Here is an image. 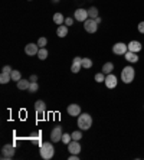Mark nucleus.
Instances as JSON below:
<instances>
[{
	"mask_svg": "<svg viewBox=\"0 0 144 160\" xmlns=\"http://www.w3.org/2000/svg\"><path fill=\"white\" fill-rule=\"evenodd\" d=\"M105 85H107V88H110V89H113V88H115L117 87V84H118V79H117V77L114 74H108L105 77Z\"/></svg>",
	"mask_w": 144,
	"mask_h": 160,
	"instance_id": "nucleus-9",
	"label": "nucleus"
},
{
	"mask_svg": "<svg viewBox=\"0 0 144 160\" xmlns=\"http://www.w3.org/2000/svg\"><path fill=\"white\" fill-rule=\"evenodd\" d=\"M65 25H66V26H71V25H74V18H66L65 19Z\"/></svg>",
	"mask_w": 144,
	"mask_h": 160,
	"instance_id": "nucleus-31",
	"label": "nucleus"
},
{
	"mask_svg": "<svg viewBox=\"0 0 144 160\" xmlns=\"http://www.w3.org/2000/svg\"><path fill=\"white\" fill-rule=\"evenodd\" d=\"M92 126V117L87 112H81L79 116H78V127H79L81 130H89Z\"/></svg>",
	"mask_w": 144,
	"mask_h": 160,
	"instance_id": "nucleus-2",
	"label": "nucleus"
},
{
	"mask_svg": "<svg viewBox=\"0 0 144 160\" xmlns=\"http://www.w3.org/2000/svg\"><path fill=\"white\" fill-rule=\"evenodd\" d=\"M81 68H82V58L76 56V58H74V61H72L71 71L74 72V74H78V72L81 71Z\"/></svg>",
	"mask_w": 144,
	"mask_h": 160,
	"instance_id": "nucleus-11",
	"label": "nucleus"
},
{
	"mask_svg": "<svg viewBox=\"0 0 144 160\" xmlns=\"http://www.w3.org/2000/svg\"><path fill=\"white\" fill-rule=\"evenodd\" d=\"M113 52L115 55H125V53L128 52V45H125L124 42H117L113 46Z\"/></svg>",
	"mask_w": 144,
	"mask_h": 160,
	"instance_id": "nucleus-5",
	"label": "nucleus"
},
{
	"mask_svg": "<svg viewBox=\"0 0 144 160\" xmlns=\"http://www.w3.org/2000/svg\"><path fill=\"white\" fill-rule=\"evenodd\" d=\"M55 154V147L50 142H46V143H42L41 144V156L42 159L45 160H50Z\"/></svg>",
	"mask_w": 144,
	"mask_h": 160,
	"instance_id": "nucleus-1",
	"label": "nucleus"
},
{
	"mask_svg": "<svg viewBox=\"0 0 144 160\" xmlns=\"http://www.w3.org/2000/svg\"><path fill=\"white\" fill-rule=\"evenodd\" d=\"M137 29H138V32H140V33L144 35V22H140V23H138V28H137Z\"/></svg>",
	"mask_w": 144,
	"mask_h": 160,
	"instance_id": "nucleus-32",
	"label": "nucleus"
},
{
	"mask_svg": "<svg viewBox=\"0 0 144 160\" xmlns=\"http://www.w3.org/2000/svg\"><path fill=\"white\" fill-rule=\"evenodd\" d=\"M3 72H12V68L9 67V65H6V67H3V69H2Z\"/></svg>",
	"mask_w": 144,
	"mask_h": 160,
	"instance_id": "nucleus-33",
	"label": "nucleus"
},
{
	"mask_svg": "<svg viewBox=\"0 0 144 160\" xmlns=\"http://www.w3.org/2000/svg\"><path fill=\"white\" fill-rule=\"evenodd\" d=\"M124 58L127 61H128L130 63H136V62H138V56H137V53L136 52H131V51H128V52L124 55Z\"/></svg>",
	"mask_w": 144,
	"mask_h": 160,
	"instance_id": "nucleus-16",
	"label": "nucleus"
},
{
	"mask_svg": "<svg viewBox=\"0 0 144 160\" xmlns=\"http://www.w3.org/2000/svg\"><path fill=\"white\" fill-rule=\"evenodd\" d=\"M94 78L97 82H104L105 81V74H104V72H98V74H95Z\"/></svg>",
	"mask_w": 144,
	"mask_h": 160,
	"instance_id": "nucleus-28",
	"label": "nucleus"
},
{
	"mask_svg": "<svg viewBox=\"0 0 144 160\" xmlns=\"http://www.w3.org/2000/svg\"><path fill=\"white\" fill-rule=\"evenodd\" d=\"M46 43H48V39H46V38H39L38 39V46L39 48H45Z\"/></svg>",
	"mask_w": 144,
	"mask_h": 160,
	"instance_id": "nucleus-29",
	"label": "nucleus"
},
{
	"mask_svg": "<svg viewBox=\"0 0 144 160\" xmlns=\"http://www.w3.org/2000/svg\"><path fill=\"white\" fill-rule=\"evenodd\" d=\"M38 58H39L41 61H45L46 58H48V49H46V48H41V49H39Z\"/></svg>",
	"mask_w": 144,
	"mask_h": 160,
	"instance_id": "nucleus-22",
	"label": "nucleus"
},
{
	"mask_svg": "<svg viewBox=\"0 0 144 160\" xmlns=\"http://www.w3.org/2000/svg\"><path fill=\"white\" fill-rule=\"evenodd\" d=\"M95 22H97V23L99 25V23H101V16H98V18H95Z\"/></svg>",
	"mask_w": 144,
	"mask_h": 160,
	"instance_id": "nucleus-36",
	"label": "nucleus"
},
{
	"mask_svg": "<svg viewBox=\"0 0 144 160\" xmlns=\"http://www.w3.org/2000/svg\"><path fill=\"white\" fill-rule=\"evenodd\" d=\"M29 87H31V79H20V81H17V88L19 89H29Z\"/></svg>",
	"mask_w": 144,
	"mask_h": 160,
	"instance_id": "nucleus-17",
	"label": "nucleus"
},
{
	"mask_svg": "<svg viewBox=\"0 0 144 160\" xmlns=\"http://www.w3.org/2000/svg\"><path fill=\"white\" fill-rule=\"evenodd\" d=\"M29 79H31V82H36L38 81V75H31V78Z\"/></svg>",
	"mask_w": 144,
	"mask_h": 160,
	"instance_id": "nucleus-34",
	"label": "nucleus"
},
{
	"mask_svg": "<svg viewBox=\"0 0 144 160\" xmlns=\"http://www.w3.org/2000/svg\"><path fill=\"white\" fill-rule=\"evenodd\" d=\"M15 147L12 144H4L2 147V159H12L15 156Z\"/></svg>",
	"mask_w": 144,
	"mask_h": 160,
	"instance_id": "nucleus-6",
	"label": "nucleus"
},
{
	"mask_svg": "<svg viewBox=\"0 0 144 160\" xmlns=\"http://www.w3.org/2000/svg\"><path fill=\"white\" fill-rule=\"evenodd\" d=\"M88 15H89V18L91 19H95V18H98V9L95 8V6H91L89 8V10H88Z\"/></svg>",
	"mask_w": 144,
	"mask_h": 160,
	"instance_id": "nucleus-23",
	"label": "nucleus"
},
{
	"mask_svg": "<svg viewBox=\"0 0 144 160\" xmlns=\"http://www.w3.org/2000/svg\"><path fill=\"white\" fill-rule=\"evenodd\" d=\"M141 48H143V46H141V43L138 41H131L128 43V51H131V52H140L141 51Z\"/></svg>",
	"mask_w": 144,
	"mask_h": 160,
	"instance_id": "nucleus-15",
	"label": "nucleus"
},
{
	"mask_svg": "<svg viewBox=\"0 0 144 160\" xmlns=\"http://www.w3.org/2000/svg\"><path fill=\"white\" fill-rule=\"evenodd\" d=\"M66 111H68L69 116L72 117H78L81 114V107L78 104H69L68 108H66Z\"/></svg>",
	"mask_w": 144,
	"mask_h": 160,
	"instance_id": "nucleus-13",
	"label": "nucleus"
},
{
	"mask_svg": "<svg viewBox=\"0 0 144 160\" xmlns=\"http://www.w3.org/2000/svg\"><path fill=\"white\" fill-rule=\"evenodd\" d=\"M134 77H136V69L133 67H124L121 71V81L124 84H131L134 81Z\"/></svg>",
	"mask_w": 144,
	"mask_h": 160,
	"instance_id": "nucleus-3",
	"label": "nucleus"
},
{
	"mask_svg": "<svg viewBox=\"0 0 144 160\" xmlns=\"http://www.w3.org/2000/svg\"><path fill=\"white\" fill-rule=\"evenodd\" d=\"M68 150L71 154H79V152H81L79 142H78V140H72V142L68 144Z\"/></svg>",
	"mask_w": 144,
	"mask_h": 160,
	"instance_id": "nucleus-12",
	"label": "nucleus"
},
{
	"mask_svg": "<svg viewBox=\"0 0 144 160\" xmlns=\"http://www.w3.org/2000/svg\"><path fill=\"white\" fill-rule=\"evenodd\" d=\"M35 110H36V112H38L39 116H42V114H45V110H46L45 102H43L42 100H38L36 102H35Z\"/></svg>",
	"mask_w": 144,
	"mask_h": 160,
	"instance_id": "nucleus-14",
	"label": "nucleus"
},
{
	"mask_svg": "<svg viewBox=\"0 0 144 160\" xmlns=\"http://www.w3.org/2000/svg\"><path fill=\"white\" fill-rule=\"evenodd\" d=\"M10 75H12V81H20L22 79V75H20V72L19 71H12L10 72Z\"/></svg>",
	"mask_w": 144,
	"mask_h": 160,
	"instance_id": "nucleus-26",
	"label": "nucleus"
},
{
	"mask_svg": "<svg viewBox=\"0 0 144 160\" xmlns=\"http://www.w3.org/2000/svg\"><path fill=\"white\" fill-rule=\"evenodd\" d=\"M113 69H114V63H113V62H105V63H104L103 72H104L105 75L113 74Z\"/></svg>",
	"mask_w": 144,
	"mask_h": 160,
	"instance_id": "nucleus-19",
	"label": "nucleus"
},
{
	"mask_svg": "<svg viewBox=\"0 0 144 160\" xmlns=\"http://www.w3.org/2000/svg\"><path fill=\"white\" fill-rule=\"evenodd\" d=\"M56 35L59 38H65L66 35H68V26H66V25H61V26H58Z\"/></svg>",
	"mask_w": 144,
	"mask_h": 160,
	"instance_id": "nucleus-18",
	"label": "nucleus"
},
{
	"mask_svg": "<svg viewBox=\"0 0 144 160\" xmlns=\"http://www.w3.org/2000/svg\"><path fill=\"white\" fill-rule=\"evenodd\" d=\"M71 136H72V140H78V142H79L81 138H82V131H81V128L79 130H75Z\"/></svg>",
	"mask_w": 144,
	"mask_h": 160,
	"instance_id": "nucleus-25",
	"label": "nucleus"
},
{
	"mask_svg": "<svg viewBox=\"0 0 144 160\" xmlns=\"http://www.w3.org/2000/svg\"><path fill=\"white\" fill-rule=\"evenodd\" d=\"M88 18H89V15H88V10H85V9H76L74 13V19L78 22H85Z\"/></svg>",
	"mask_w": 144,
	"mask_h": 160,
	"instance_id": "nucleus-8",
	"label": "nucleus"
},
{
	"mask_svg": "<svg viewBox=\"0 0 144 160\" xmlns=\"http://www.w3.org/2000/svg\"><path fill=\"white\" fill-rule=\"evenodd\" d=\"M64 144H69V143L72 142V136L68 133H64V136H62V140H61Z\"/></svg>",
	"mask_w": 144,
	"mask_h": 160,
	"instance_id": "nucleus-27",
	"label": "nucleus"
},
{
	"mask_svg": "<svg viewBox=\"0 0 144 160\" xmlns=\"http://www.w3.org/2000/svg\"><path fill=\"white\" fill-rule=\"evenodd\" d=\"M84 29L87 30L88 33H95L97 29H98V23L95 22V19L88 18L85 22H84Z\"/></svg>",
	"mask_w": 144,
	"mask_h": 160,
	"instance_id": "nucleus-4",
	"label": "nucleus"
},
{
	"mask_svg": "<svg viewBox=\"0 0 144 160\" xmlns=\"http://www.w3.org/2000/svg\"><path fill=\"white\" fill-rule=\"evenodd\" d=\"M91 67H92V61L89 59V58H82V68L89 69Z\"/></svg>",
	"mask_w": 144,
	"mask_h": 160,
	"instance_id": "nucleus-24",
	"label": "nucleus"
},
{
	"mask_svg": "<svg viewBox=\"0 0 144 160\" xmlns=\"http://www.w3.org/2000/svg\"><path fill=\"white\" fill-rule=\"evenodd\" d=\"M53 22L56 23L58 26H61L62 23H65L64 15H62V13H55V15H53Z\"/></svg>",
	"mask_w": 144,
	"mask_h": 160,
	"instance_id": "nucleus-20",
	"label": "nucleus"
},
{
	"mask_svg": "<svg viewBox=\"0 0 144 160\" xmlns=\"http://www.w3.org/2000/svg\"><path fill=\"white\" fill-rule=\"evenodd\" d=\"M29 2H32V0H29Z\"/></svg>",
	"mask_w": 144,
	"mask_h": 160,
	"instance_id": "nucleus-38",
	"label": "nucleus"
},
{
	"mask_svg": "<svg viewBox=\"0 0 144 160\" xmlns=\"http://www.w3.org/2000/svg\"><path fill=\"white\" fill-rule=\"evenodd\" d=\"M53 2H59V0H53Z\"/></svg>",
	"mask_w": 144,
	"mask_h": 160,
	"instance_id": "nucleus-37",
	"label": "nucleus"
},
{
	"mask_svg": "<svg viewBox=\"0 0 144 160\" xmlns=\"http://www.w3.org/2000/svg\"><path fill=\"white\" fill-rule=\"evenodd\" d=\"M39 89L38 82H31V87H29V92H36Z\"/></svg>",
	"mask_w": 144,
	"mask_h": 160,
	"instance_id": "nucleus-30",
	"label": "nucleus"
},
{
	"mask_svg": "<svg viewBox=\"0 0 144 160\" xmlns=\"http://www.w3.org/2000/svg\"><path fill=\"white\" fill-rule=\"evenodd\" d=\"M79 157H78V154H71L69 156V160H78Z\"/></svg>",
	"mask_w": 144,
	"mask_h": 160,
	"instance_id": "nucleus-35",
	"label": "nucleus"
},
{
	"mask_svg": "<svg viewBox=\"0 0 144 160\" xmlns=\"http://www.w3.org/2000/svg\"><path fill=\"white\" fill-rule=\"evenodd\" d=\"M10 79H12L10 72H3L2 71V74H0V82H2V84H7Z\"/></svg>",
	"mask_w": 144,
	"mask_h": 160,
	"instance_id": "nucleus-21",
	"label": "nucleus"
},
{
	"mask_svg": "<svg viewBox=\"0 0 144 160\" xmlns=\"http://www.w3.org/2000/svg\"><path fill=\"white\" fill-rule=\"evenodd\" d=\"M62 136H64V133H62V127H59V126H56L52 131H50V140H52L53 143L61 142Z\"/></svg>",
	"mask_w": 144,
	"mask_h": 160,
	"instance_id": "nucleus-7",
	"label": "nucleus"
},
{
	"mask_svg": "<svg viewBox=\"0 0 144 160\" xmlns=\"http://www.w3.org/2000/svg\"><path fill=\"white\" fill-rule=\"evenodd\" d=\"M39 49L41 48L38 46V43H27L26 46H25V52H26V55L33 56V55H38Z\"/></svg>",
	"mask_w": 144,
	"mask_h": 160,
	"instance_id": "nucleus-10",
	"label": "nucleus"
}]
</instances>
